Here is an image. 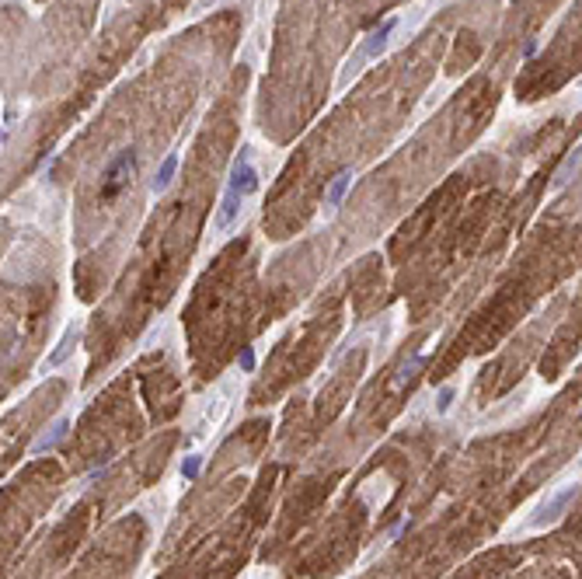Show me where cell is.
<instances>
[{
	"label": "cell",
	"instance_id": "cell-1",
	"mask_svg": "<svg viewBox=\"0 0 582 579\" xmlns=\"http://www.w3.org/2000/svg\"><path fill=\"white\" fill-rule=\"evenodd\" d=\"M394 25H397V21H394V18H388L381 28H373V32L366 35V42H363V46H359L352 56H349V70H352V74H356V70H359L366 60H373V56H377V53L388 46V35L394 32Z\"/></svg>",
	"mask_w": 582,
	"mask_h": 579
},
{
	"label": "cell",
	"instance_id": "cell-2",
	"mask_svg": "<svg viewBox=\"0 0 582 579\" xmlns=\"http://www.w3.org/2000/svg\"><path fill=\"white\" fill-rule=\"evenodd\" d=\"M576 492H579L576 485H565L562 492H555V495H551V499H548V502H544V506L530 516V527H548V523H555V520L569 509V502L576 499Z\"/></svg>",
	"mask_w": 582,
	"mask_h": 579
},
{
	"label": "cell",
	"instance_id": "cell-3",
	"mask_svg": "<svg viewBox=\"0 0 582 579\" xmlns=\"http://www.w3.org/2000/svg\"><path fill=\"white\" fill-rule=\"evenodd\" d=\"M133 168H136V154H133V150H122V154H119V157L112 161L108 175H105L108 182H105V189H101V195H105V199H112V195H115L119 189H122V186H126V182H129Z\"/></svg>",
	"mask_w": 582,
	"mask_h": 579
},
{
	"label": "cell",
	"instance_id": "cell-4",
	"mask_svg": "<svg viewBox=\"0 0 582 579\" xmlns=\"http://www.w3.org/2000/svg\"><path fill=\"white\" fill-rule=\"evenodd\" d=\"M255 189H258V175H255V168L248 164V154H241V157L234 161V171H230V193H237L244 199V195H251Z\"/></svg>",
	"mask_w": 582,
	"mask_h": 579
},
{
	"label": "cell",
	"instance_id": "cell-5",
	"mask_svg": "<svg viewBox=\"0 0 582 579\" xmlns=\"http://www.w3.org/2000/svg\"><path fill=\"white\" fill-rule=\"evenodd\" d=\"M237 213H241V195L227 189L223 202H220V209H216V216H213V230H227V227L237 220Z\"/></svg>",
	"mask_w": 582,
	"mask_h": 579
},
{
	"label": "cell",
	"instance_id": "cell-6",
	"mask_svg": "<svg viewBox=\"0 0 582 579\" xmlns=\"http://www.w3.org/2000/svg\"><path fill=\"white\" fill-rule=\"evenodd\" d=\"M67 429H70V419H56V422H53V426L32 443V454H46V450H53V447L67 436Z\"/></svg>",
	"mask_w": 582,
	"mask_h": 579
},
{
	"label": "cell",
	"instance_id": "cell-7",
	"mask_svg": "<svg viewBox=\"0 0 582 579\" xmlns=\"http://www.w3.org/2000/svg\"><path fill=\"white\" fill-rule=\"evenodd\" d=\"M349 182H352V171H349V168H342V171L331 178V186H328V193H324V206H328V209H335V206L342 202V195H345V189H349Z\"/></svg>",
	"mask_w": 582,
	"mask_h": 579
},
{
	"label": "cell",
	"instance_id": "cell-8",
	"mask_svg": "<svg viewBox=\"0 0 582 579\" xmlns=\"http://www.w3.org/2000/svg\"><path fill=\"white\" fill-rule=\"evenodd\" d=\"M175 171H178V154H168V157H164V164L157 168V178L150 182V193H154V195H161V193H164V189L171 186Z\"/></svg>",
	"mask_w": 582,
	"mask_h": 579
},
{
	"label": "cell",
	"instance_id": "cell-9",
	"mask_svg": "<svg viewBox=\"0 0 582 579\" xmlns=\"http://www.w3.org/2000/svg\"><path fill=\"white\" fill-rule=\"evenodd\" d=\"M74 342H77V328H67V335L60 339V346H56V353L46 360V370H53V367H60L67 356H70V349H74Z\"/></svg>",
	"mask_w": 582,
	"mask_h": 579
},
{
	"label": "cell",
	"instance_id": "cell-10",
	"mask_svg": "<svg viewBox=\"0 0 582 579\" xmlns=\"http://www.w3.org/2000/svg\"><path fill=\"white\" fill-rule=\"evenodd\" d=\"M579 168V150H572L569 157H565V164H562V171L555 175V189H562V186H569L572 182V171Z\"/></svg>",
	"mask_w": 582,
	"mask_h": 579
},
{
	"label": "cell",
	"instance_id": "cell-11",
	"mask_svg": "<svg viewBox=\"0 0 582 579\" xmlns=\"http://www.w3.org/2000/svg\"><path fill=\"white\" fill-rule=\"evenodd\" d=\"M199 468H202V457H189V461L182 464V475H185V479H195Z\"/></svg>",
	"mask_w": 582,
	"mask_h": 579
},
{
	"label": "cell",
	"instance_id": "cell-12",
	"mask_svg": "<svg viewBox=\"0 0 582 579\" xmlns=\"http://www.w3.org/2000/svg\"><path fill=\"white\" fill-rule=\"evenodd\" d=\"M450 401H454V387H439V401H436V408H439V412H447V408H450Z\"/></svg>",
	"mask_w": 582,
	"mask_h": 579
},
{
	"label": "cell",
	"instance_id": "cell-13",
	"mask_svg": "<svg viewBox=\"0 0 582 579\" xmlns=\"http://www.w3.org/2000/svg\"><path fill=\"white\" fill-rule=\"evenodd\" d=\"M251 367H255V353L244 349V353H241V370H251Z\"/></svg>",
	"mask_w": 582,
	"mask_h": 579
}]
</instances>
